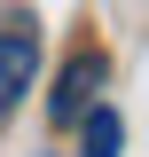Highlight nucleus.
Wrapping results in <instances>:
<instances>
[{
    "label": "nucleus",
    "instance_id": "7ed1b4c3",
    "mask_svg": "<svg viewBox=\"0 0 149 157\" xmlns=\"http://www.w3.org/2000/svg\"><path fill=\"white\" fill-rule=\"evenodd\" d=\"M118 141H126L118 110H102V102H94V110H86V149H78V157H118Z\"/></svg>",
    "mask_w": 149,
    "mask_h": 157
},
{
    "label": "nucleus",
    "instance_id": "f257e3e1",
    "mask_svg": "<svg viewBox=\"0 0 149 157\" xmlns=\"http://www.w3.org/2000/svg\"><path fill=\"white\" fill-rule=\"evenodd\" d=\"M32 71H39V32H32V16H8L0 24V118L24 102Z\"/></svg>",
    "mask_w": 149,
    "mask_h": 157
},
{
    "label": "nucleus",
    "instance_id": "f03ea898",
    "mask_svg": "<svg viewBox=\"0 0 149 157\" xmlns=\"http://www.w3.org/2000/svg\"><path fill=\"white\" fill-rule=\"evenodd\" d=\"M102 71H110V63L94 55V47H78V55L63 63V86H55V102H47V110H55L63 126H71V118H86V110H94V86H102Z\"/></svg>",
    "mask_w": 149,
    "mask_h": 157
}]
</instances>
